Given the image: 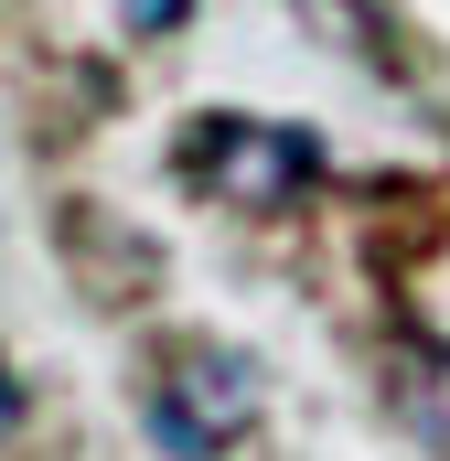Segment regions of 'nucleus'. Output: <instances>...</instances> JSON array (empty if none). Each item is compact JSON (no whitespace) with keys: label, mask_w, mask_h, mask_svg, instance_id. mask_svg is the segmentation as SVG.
Segmentation results:
<instances>
[{"label":"nucleus","mask_w":450,"mask_h":461,"mask_svg":"<svg viewBox=\"0 0 450 461\" xmlns=\"http://www.w3.org/2000/svg\"><path fill=\"white\" fill-rule=\"evenodd\" d=\"M140 419L172 461H225L247 429H257V365L215 333H172L140 375Z\"/></svg>","instance_id":"nucleus-1"},{"label":"nucleus","mask_w":450,"mask_h":461,"mask_svg":"<svg viewBox=\"0 0 450 461\" xmlns=\"http://www.w3.org/2000/svg\"><path fill=\"white\" fill-rule=\"evenodd\" d=\"M183 183L215 194L225 215H279L322 183V140L290 118H194L183 129Z\"/></svg>","instance_id":"nucleus-2"},{"label":"nucleus","mask_w":450,"mask_h":461,"mask_svg":"<svg viewBox=\"0 0 450 461\" xmlns=\"http://www.w3.org/2000/svg\"><path fill=\"white\" fill-rule=\"evenodd\" d=\"M11 429H22V375L0 365V440H11Z\"/></svg>","instance_id":"nucleus-3"},{"label":"nucleus","mask_w":450,"mask_h":461,"mask_svg":"<svg viewBox=\"0 0 450 461\" xmlns=\"http://www.w3.org/2000/svg\"><path fill=\"white\" fill-rule=\"evenodd\" d=\"M172 11H183V0H129V22H172Z\"/></svg>","instance_id":"nucleus-4"}]
</instances>
